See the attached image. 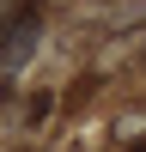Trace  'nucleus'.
I'll list each match as a JSON object with an SVG mask.
<instances>
[{
    "label": "nucleus",
    "mask_w": 146,
    "mask_h": 152,
    "mask_svg": "<svg viewBox=\"0 0 146 152\" xmlns=\"http://www.w3.org/2000/svg\"><path fill=\"white\" fill-rule=\"evenodd\" d=\"M36 37H43V24H36V12H18L12 24H0V67H24L31 61V49H36Z\"/></svg>",
    "instance_id": "1"
}]
</instances>
